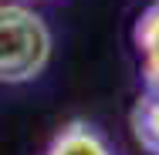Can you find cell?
<instances>
[{"mask_svg":"<svg viewBox=\"0 0 159 155\" xmlns=\"http://www.w3.org/2000/svg\"><path fill=\"white\" fill-rule=\"evenodd\" d=\"M48 155H112V152H108V145L88 125H68L54 138V145H51Z\"/></svg>","mask_w":159,"mask_h":155,"instance_id":"cell-4","label":"cell"},{"mask_svg":"<svg viewBox=\"0 0 159 155\" xmlns=\"http://www.w3.org/2000/svg\"><path fill=\"white\" fill-rule=\"evenodd\" d=\"M132 135L149 155H159V91L152 88L132 108Z\"/></svg>","mask_w":159,"mask_h":155,"instance_id":"cell-2","label":"cell"},{"mask_svg":"<svg viewBox=\"0 0 159 155\" xmlns=\"http://www.w3.org/2000/svg\"><path fill=\"white\" fill-rule=\"evenodd\" d=\"M51 58V34L44 20L20 7L3 3L0 7V81L20 84L44 71Z\"/></svg>","mask_w":159,"mask_h":155,"instance_id":"cell-1","label":"cell"},{"mask_svg":"<svg viewBox=\"0 0 159 155\" xmlns=\"http://www.w3.org/2000/svg\"><path fill=\"white\" fill-rule=\"evenodd\" d=\"M135 44L146 58V78H149V88L159 91V0L139 17L135 24Z\"/></svg>","mask_w":159,"mask_h":155,"instance_id":"cell-3","label":"cell"}]
</instances>
